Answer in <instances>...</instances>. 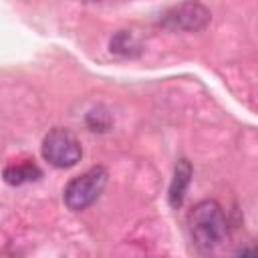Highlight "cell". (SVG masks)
<instances>
[{"mask_svg":"<svg viewBox=\"0 0 258 258\" xmlns=\"http://www.w3.org/2000/svg\"><path fill=\"white\" fill-rule=\"evenodd\" d=\"M187 228L202 252H216L228 238V220L216 200H202L187 212Z\"/></svg>","mask_w":258,"mask_h":258,"instance_id":"6da1fadb","label":"cell"},{"mask_svg":"<svg viewBox=\"0 0 258 258\" xmlns=\"http://www.w3.org/2000/svg\"><path fill=\"white\" fill-rule=\"evenodd\" d=\"M109 173L103 165H93L87 171L75 175L62 189L64 206L71 212H83L93 206L107 185Z\"/></svg>","mask_w":258,"mask_h":258,"instance_id":"7a4b0ae2","label":"cell"},{"mask_svg":"<svg viewBox=\"0 0 258 258\" xmlns=\"http://www.w3.org/2000/svg\"><path fill=\"white\" fill-rule=\"evenodd\" d=\"M44 161H48L56 169H69L77 165L83 157L81 139L67 127H52L40 145Z\"/></svg>","mask_w":258,"mask_h":258,"instance_id":"3957f363","label":"cell"},{"mask_svg":"<svg viewBox=\"0 0 258 258\" xmlns=\"http://www.w3.org/2000/svg\"><path fill=\"white\" fill-rule=\"evenodd\" d=\"M212 20V12L200 4V2H183V4H175L171 8H167L161 18L159 24L167 30H181V32H196L206 28V24Z\"/></svg>","mask_w":258,"mask_h":258,"instance_id":"277c9868","label":"cell"},{"mask_svg":"<svg viewBox=\"0 0 258 258\" xmlns=\"http://www.w3.org/2000/svg\"><path fill=\"white\" fill-rule=\"evenodd\" d=\"M191 175H194L191 163L187 159H179L173 167V177H171L169 191H167V200H169V206L173 210L181 208V204L185 200V194H187V187L191 183Z\"/></svg>","mask_w":258,"mask_h":258,"instance_id":"5b68a950","label":"cell"},{"mask_svg":"<svg viewBox=\"0 0 258 258\" xmlns=\"http://www.w3.org/2000/svg\"><path fill=\"white\" fill-rule=\"evenodd\" d=\"M40 175H42V171L38 169V165L32 159L8 163L2 171L4 181L10 183V185H22V183H28V181H36Z\"/></svg>","mask_w":258,"mask_h":258,"instance_id":"8992f818","label":"cell"},{"mask_svg":"<svg viewBox=\"0 0 258 258\" xmlns=\"http://www.w3.org/2000/svg\"><path fill=\"white\" fill-rule=\"evenodd\" d=\"M131 48H139V44L135 42V38L127 32V30H121L117 32V36L111 40V52H119V54H133Z\"/></svg>","mask_w":258,"mask_h":258,"instance_id":"52a82bcc","label":"cell"},{"mask_svg":"<svg viewBox=\"0 0 258 258\" xmlns=\"http://www.w3.org/2000/svg\"><path fill=\"white\" fill-rule=\"evenodd\" d=\"M234 258H256V248L254 246H246V248L238 250L234 254Z\"/></svg>","mask_w":258,"mask_h":258,"instance_id":"ba28073f","label":"cell"}]
</instances>
